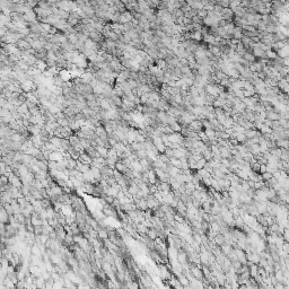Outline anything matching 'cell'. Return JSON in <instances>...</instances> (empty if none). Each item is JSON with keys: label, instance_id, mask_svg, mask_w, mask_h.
Returning <instances> with one entry per match:
<instances>
[{"label": "cell", "instance_id": "6da1fadb", "mask_svg": "<svg viewBox=\"0 0 289 289\" xmlns=\"http://www.w3.org/2000/svg\"><path fill=\"white\" fill-rule=\"evenodd\" d=\"M15 46L18 49L19 51H30V50H32V45L26 41V40H24V38L18 40V41L16 42Z\"/></svg>", "mask_w": 289, "mask_h": 289}, {"label": "cell", "instance_id": "7a4b0ae2", "mask_svg": "<svg viewBox=\"0 0 289 289\" xmlns=\"http://www.w3.org/2000/svg\"><path fill=\"white\" fill-rule=\"evenodd\" d=\"M108 102H110V104L112 105V108H122L123 105V101L121 97L116 96V95H112L111 97H110V100H108Z\"/></svg>", "mask_w": 289, "mask_h": 289}, {"label": "cell", "instance_id": "3957f363", "mask_svg": "<svg viewBox=\"0 0 289 289\" xmlns=\"http://www.w3.org/2000/svg\"><path fill=\"white\" fill-rule=\"evenodd\" d=\"M93 160H94V158H93V157H90L88 154H86V152H82L78 162H79V163H82V164H84V165H93Z\"/></svg>", "mask_w": 289, "mask_h": 289}, {"label": "cell", "instance_id": "277c9868", "mask_svg": "<svg viewBox=\"0 0 289 289\" xmlns=\"http://www.w3.org/2000/svg\"><path fill=\"white\" fill-rule=\"evenodd\" d=\"M56 67L59 69L60 71L63 70V69H67V64H68V61L63 57H61V58H58V59L56 60Z\"/></svg>", "mask_w": 289, "mask_h": 289}, {"label": "cell", "instance_id": "5b68a950", "mask_svg": "<svg viewBox=\"0 0 289 289\" xmlns=\"http://www.w3.org/2000/svg\"><path fill=\"white\" fill-rule=\"evenodd\" d=\"M265 119L270 120V121H279L281 119L280 116V113H277L274 111H270V112H265Z\"/></svg>", "mask_w": 289, "mask_h": 289}, {"label": "cell", "instance_id": "8992f818", "mask_svg": "<svg viewBox=\"0 0 289 289\" xmlns=\"http://www.w3.org/2000/svg\"><path fill=\"white\" fill-rule=\"evenodd\" d=\"M243 59H244L246 62L250 63V64H252V63H254L256 61L255 56L253 54V52H250V51H245L244 56H243Z\"/></svg>", "mask_w": 289, "mask_h": 289}, {"label": "cell", "instance_id": "52a82bcc", "mask_svg": "<svg viewBox=\"0 0 289 289\" xmlns=\"http://www.w3.org/2000/svg\"><path fill=\"white\" fill-rule=\"evenodd\" d=\"M115 170H118V172H120L121 174H126V170H128V167L124 165L123 163H121V162H118L116 163V165H115Z\"/></svg>", "mask_w": 289, "mask_h": 289}, {"label": "cell", "instance_id": "ba28073f", "mask_svg": "<svg viewBox=\"0 0 289 289\" xmlns=\"http://www.w3.org/2000/svg\"><path fill=\"white\" fill-rule=\"evenodd\" d=\"M69 141H70V144L72 146V147H76V146H78V144H80V139L76 136V134H72L70 138H69Z\"/></svg>", "mask_w": 289, "mask_h": 289}, {"label": "cell", "instance_id": "9c48e42d", "mask_svg": "<svg viewBox=\"0 0 289 289\" xmlns=\"http://www.w3.org/2000/svg\"><path fill=\"white\" fill-rule=\"evenodd\" d=\"M265 56H267V59L269 60H276L277 58H279L278 53L273 50H269V51L265 52Z\"/></svg>", "mask_w": 289, "mask_h": 289}, {"label": "cell", "instance_id": "30bf717a", "mask_svg": "<svg viewBox=\"0 0 289 289\" xmlns=\"http://www.w3.org/2000/svg\"><path fill=\"white\" fill-rule=\"evenodd\" d=\"M198 16L200 17L201 19H206L208 17V11L206 10V9H202V10H199V14H198Z\"/></svg>", "mask_w": 289, "mask_h": 289}]
</instances>
